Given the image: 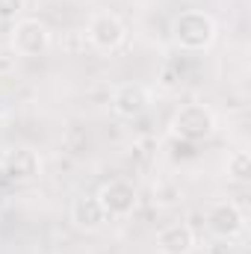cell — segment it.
<instances>
[{
  "label": "cell",
  "instance_id": "1",
  "mask_svg": "<svg viewBox=\"0 0 251 254\" xmlns=\"http://www.w3.org/2000/svg\"><path fill=\"white\" fill-rule=\"evenodd\" d=\"M216 36H219V27L213 15L204 9H184L172 21V39L181 51H192V54L207 51L216 45Z\"/></svg>",
  "mask_w": 251,
  "mask_h": 254
},
{
  "label": "cell",
  "instance_id": "2",
  "mask_svg": "<svg viewBox=\"0 0 251 254\" xmlns=\"http://www.w3.org/2000/svg\"><path fill=\"white\" fill-rule=\"evenodd\" d=\"M172 133L184 142H204L216 133V113L204 104H184L172 119Z\"/></svg>",
  "mask_w": 251,
  "mask_h": 254
},
{
  "label": "cell",
  "instance_id": "3",
  "mask_svg": "<svg viewBox=\"0 0 251 254\" xmlns=\"http://www.w3.org/2000/svg\"><path fill=\"white\" fill-rule=\"evenodd\" d=\"M86 42L95 48V51H104V54H113L119 51L127 42V27L125 21L116 15V12H95L86 24Z\"/></svg>",
  "mask_w": 251,
  "mask_h": 254
},
{
  "label": "cell",
  "instance_id": "4",
  "mask_svg": "<svg viewBox=\"0 0 251 254\" xmlns=\"http://www.w3.org/2000/svg\"><path fill=\"white\" fill-rule=\"evenodd\" d=\"M204 222H207V231L225 243L240 240L246 234V213L240 210L237 201H213L204 210Z\"/></svg>",
  "mask_w": 251,
  "mask_h": 254
},
{
  "label": "cell",
  "instance_id": "5",
  "mask_svg": "<svg viewBox=\"0 0 251 254\" xmlns=\"http://www.w3.org/2000/svg\"><path fill=\"white\" fill-rule=\"evenodd\" d=\"M54 39L39 18H18L12 27V51L18 57H45Z\"/></svg>",
  "mask_w": 251,
  "mask_h": 254
},
{
  "label": "cell",
  "instance_id": "6",
  "mask_svg": "<svg viewBox=\"0 0 251 254\" xmlns=\"http://www.w3.org/2000/svg\"><path fill=\"white\" fill-rule=\"evenodd\" d=\"M95 198L101 201V207L110 216V222L113 219H130L136 213V207H139V190L130 181H122V178L107 181L101 190L95 192Z\"/></svg>",
  "mask_w": 251,
  "mask_h": 254
},
{
  "label": "cell",
  "instance_id": "7",
  "mask_svg": "<svg viewBox=\"0 0 251 254\" xmlns=\"http://www.w3.org/2000/svg\"><path fill=\"white\" fill-rule=\"evenodd\" d=\"M110 107H113V113H116L119 119L133 122V119H139V116L148 113V107H151V92H148L145 86H139V83H122V86L113 89Z\"/></svg>",
  "mask_w": 251,
  "mask_h": 254
},
{
  "label": "cell",
  "instance_id": "8",
  "mask_svg": "<svg viewBox=\"0 0 251 254\" xmlns=\"http://www.w3.org/2000/svg\"><path fill=\"white\" fill-rule=\"evenodd\" d=\"M0 172L18 184H27V181H36L39 172H42V157L33 151V148H9L3 151L0 157Z\"/></svg>",
  "mask_w": 251,
  "mask_h": 254
},
{
  "label": "cell",
  "instance_id": "9",
  "mask_svg": "<svg viewBox=\"0 0 251 254\" xmlns=\"http://www.w3.org/2000/svg\"><path fill=\"white\" fill-rule=\"evenodd\" d=\"M107 222H110V216L104 213V207H101V201L95 195L74 198V204H71V225L77 231H83V234H101L107 228Z\"/></svg>",
  "mask_w": 251,
  "mask_h": 254
},
{
  "label": "cell",
  "instance_id": "10",
  "mask_svg": "<svg viewBox=\"0 0 251 254\" xmlns=\"http://www.w3.org/2000/svg\"><path fill=\"white\" fill-rule=\"evenodd\" d=\"M195 246L198 237L189 222H172L157 231V254H192Z\"/></svg>",
  "mask_w": 251,
  "mask_h": 254
},
{
  "label": "cell",
  "instance_id": "11",
  "mask_svg": "<svg viewBox=\"0 0 251 254\" xmlns=\"http://www.w3.org/2000/svg\"><path fill=\"white\" fill-rule=\"evenodd\" d=\"M228 175L234 178V181H249L251 178V157L249 151H234L231 157H228Z\"/></svg>",
  "mask_w": 251,
  "mask_h": 254
},
{
  "label": "cell",
  "instance_id": "12",
  "mask_svg": "<svg viewBox=\"0 0 251 254\" xmlns=\"http://www.w3.org/2000/svg\"><path fill=\"white\" fill-rule=\"evenodd\" d=\"M184 198V190L175 184V181H160L157 187H154V204H160V207H172V204H178Z\"/></svg>",
  "mask_w": 251,
  "mask_h": 254
},
{
  "label": "cell",
  "instance_id": "13",
  "mask_svg": "<svg viewBox=\"0 0 251 254\" xmlns=\"http://www.w3.org/2000/svg\"><path fill=\"white\" fill-rule=\"evenodd\" d=\"M27 0H0V21H18Z\"/></svg>",
  "mask_w": 251,
  "mask_h": 254
}]
</instances>
